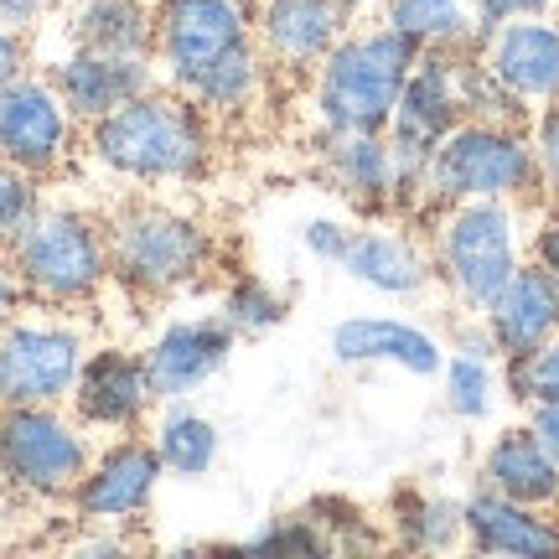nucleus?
<instances>
[{"label": "nucleus", "instance_id": "f257e3e1", "mask_svg": "<svg viewBox=\"0 0 559 559\" xmlns=\"http://www.w3.org/2000/svg\"><path fill=\"white\" fill-rule=\"evenodd\" d=\"M83 151L104 177L130 187H181L213 166V120L177 88H145L140 99L83 124Z\"/></svg>", "mask_w": 559, "mask_h": 559}, {"label": "nucleus", "instance_id": "f03ea898", "mask_svg": "<svg viewBox=\"0 0 559 559\" xmlns=\"http://www.w3.org/2000/svg\"><path fill=\"white\" fill-rule=\"evenodd\" d=\"M109 270L115 285L135 300H171L181 290H198L218 270V234L171 202L130 198L109 218Z\"/></svg>", "mask_w": 559, "mask_h": 559}, {"label": "nucleus", "instance_id": "7ed1b4c3", "mask_svg": "<svg viewBox=\"0 0 559 559\" xmlns=\"http://www.w3.org/2000/svg\"><path fill=\"white\" fill-rule=\"evenodd\" d=\"M415 58L419 47L383 16L373 26H353L311 73V120L321 135L389 130Z\"/></svg>", "mask_w": 559, "mask_h": 559}, {"label": "nucleus", "instance_id": "20e7f679", "mask_svg": "<svg viewBox=\"0 0 559 559\" xmlns=\"http://www.w3.org/2000/svg\"><path fill=\"white\" fill-rule=\"evenodd\" d=\"M11 270H16L26 300H37L47 311H79L104 296V285L115 280L109 270V234L104 218L73 202H41L32 223L5 243Z\"/></svg>", "mask_w": 559, "mask_h": 559}, {"label": "nucleus", "instance_id": "39448f33", "mask_svg": "<svg viewBox=\"0 0 559 559\" xmlns=\"http://www.w3.org/2000/svg\"><path fill=\"white\" fill-rule=\"evenodd\" d=\"M430 260L436 280L461 311H487L498 290L519 275L528 260V234H523L519 202L472 198L430 207Z\"/></svg>", "mask_w": 559, "mask_h": 559}, {"label": "nucleus", "instance_id": "423d86ee", "mask_svg": "<svg viewBox=\"0 0 559 559\" xmlns=\"http://www.w3.org/2000/svg\"><path fill=\"white\" fill-rule=\"evenodd\" d=\"M472 198H498V202H519V207L544 198L528 124L461 120L436 145L430 171H425V207L472 202Z\"/></svg>", "mask_w": 559, "mask_h": 559}, {"label": "nucleus", "instance_id": "0eeeda50", "mask_svg": "<svg viewBox=\"0 0 559 559\" xmlns=\"http://www.w3.org/2000/svg\"><path fill=\"white\" fill-rule=\"evenodd\" d=\"M88 461L94 440L73 409L0 400V481L11 498L68 502Z\"/></svg>", "mask_w": 559, "mask_h": 559}, {"label": "nucleus", "instance_id": "6e6552de", "mask_svg": "<svg viewBox=\"0 0 559 559\" xmlns=\"http://www.w3.org/2000/svg\"><path fill=\"white\" fill-rule=\"evenodd\" d=\"M88 358L79 321L16 311L0 326V400L5 404H68Z\"/></svg>", "mask_w": 559, "mask_h": 559}, {"label": "nucleus", "instance_id": "1a4fd4ad", "mask_svg": "<svg viewBox=\"0 0 559 559\" xmlns=\"http://www.w3.org/2000/svg\"><path fill=\"white\" fill-rule=\"evenodd\" d=\"M254 41V0H160L156 68L166 88H187L202 68Z\"/></svg>", "mask_w": 559, "mask_h": 559}, {"label": "nucleus", "instance_id": "9d476101", "mask_svg": "<svg viewBox=\"0 0 559 559\" xmlns=\"http://www.w3.org/2000/svg\"><path fill=\"white\" fill-rule=\"evenodd\" d=\"M166 477V466H160L156 445L151 436H115L109 445L94 451L88 461V472L79 477L73 487V519L88 528H135L145 513H151V502H156V487Z\"/></svg>", "mask_w": 559, "mask_h": 559}, {"label": "nucleus", "instance_id": "9b49d317", "mask_svg": "<svg viewBox=\"0 0 559 559\" xmlns=\"http://www.w3.org/2000/svg\"><path fill=\"white\" fill-rule=\"evenodd\" d=\"M79 145V120L68 115L52 79L21 73L11 88H0V160L26 177H52L68 166Z\"/></svg>", "mask_w": 559, "mask_h": 559}, {"label": "nucleus", "instance_id": "f8f14e48", "mask_svg": "<svg viewBox=\"0 0 559 559\" xmlns=\"http://www.w3.org/2000/svg\"><path fill=\"white\" fill-rule=\"evenodd\" d=\"M68 404L99 436H135V430H145L151 409L160 404L156 383H151V368H145V353H130V347H88Z\"/></svg>", "mask_w": 559, "mask_h": 559}, {"label": "nucleus", "instance_id": "ddd939ff", "mask_svg": "<svg viewBox=\"0 0 559 559\" xmlns=\"http://www.w3.org/2000/svg\"><path fill=\"white\" fill-rule=\"evenodd\" d=\"M234 347H239V332L218 311H202V317H171L140 353L156 383V400H192L213 373H223Z\"/></svg>", "mask_w": 559, "mask_h": 559}, {"label": "nucleus", "instance_id": "4468645a", "mask_svg": "<svg viewBox=\"0 0 559 559\" xmlns=\"http://www.w3.org/2000/svg\"><path fill=\"white\" fill-rule=\"evenodd\" d=\"M353 32L342 0H254V47L280 73H317V62Z\"/></svg>", "mask_w": 559, "mask_h": 559}, {"label": "nucleus", "instance_id": "2eb2a0df", "mask_svg": "<svg viewBox=\"0 0 559 559\" xmlns=\"http://www.w3.org/2000/svg\"><path fill=\"white\" fill-rule=\"evenodd\" d=\"M52 88L62 94L68 115L79 124L104 120L109 109L140 99L145 88L160 83L156 58H124V52H88V47H68L52 68H47Z\"/></svg>", "mask_w": 559, "mask_h": 559}, {"label": "nucleus", "instance_id": "dca6fc26", "mask_svg": "<svg viewBox=\"0 0 559 559\" xmlns=\"http://www.w3.org/2000/svg\"><path fill=\"white\" fill-rule=\"evenodd\" d=\"M481 58L534 115L544 104H559V11L498 21L481 41Z\"/></svg>", "mask_w": 559, "mask_h": 559}, {"label": "nucleus", "instance_id": "f3484780", "mask_svg": "<svg viewBox=\"0 0 559 559\" xmlns=\"http://www.w3.org/2000/svg\"><path fill=\"white\" fill-rule=\"evenodd\" d=\"M326 347L342 368H400L415 379H440L445 362V342L404 317H342Z\"/></svg>", "mask_w": 559, "mask_h": 559}, {"label": "nucleus", "instance_id": "a211bd4d", "mask_svg": "<svg viewBox=\"0 0 559 559\" xmlns=\"http://www.w3.org/2000/svg\"><path fill=\"white\" fill-rule=\"evenodd\" d=\"M466 519V549L487 559H544L559 555V519L555 508L502 498L492 487H472L461 498Z\"/></svg>", "mask_w": 559, "mask_h": 559}, {"label": "nucleus", "instance_id": "6ab92c4d", "mask_svg": "<svg viewBox=\"0 0 559 559\" xmlns=\"http://www.w3.org/2000/svg\"><path fill=\"white\" fill-rule=\"evenodd\" d=\"M342 270L358 280L362 290L389 300H415L436 285L430 243L409 234V228H400V223H362V228H353Z\"/></svg>", "mask_w": 559, "mask_h": 559}, {"label": "nucleus", "instance_id": "aec40b11", "mask_svg": "<svg viewBox=\"0 0 559 559\" xmlns=\"http://www.w3.org/2000/svg\"><path fill=\"white\" fill-rule=\"evenodd\" d=\"M321 171H326V181H332V192L353 202L362 218L400 213V171H394L389 130L321 135Z\"/></svg>", "mask_w": 559, "mask_h": 559}, {"label": "nucleus", "instance_id": "412c9836", "mask_svg": "<svg viewBox=\"0 0 559 559\" xmlns=\"http://www.w3.org/2000/svg\"><path fill=\"white\" fill-rule=\"evenodd\" d=\"M487 332L498 342V358L534 353L549 337H559V285L534 260L519 264V275L498 290V300L481 311Z\"/></svg>", "mask_w": 559, "mask_h": 559}, {"label": "nucleus", "instance_id": "4be33fe9", "mask_svg": "<svg viewBox=\"0 0 559 559\" xmlns=\"http://www.w3.org/2000/svg\"><path fill=\"white\" fill-rule=\"evenodd\" d=\"M477 487H492L502 498L534 502V508H555L559 502V456L544 451L539 436H534L528 425H502L477 461Z\"/></svg>", "mask_w": 559, "mask_h": 559}, {"label": "nucleus", "instance_id": "5701e85b", "mask_svg": "<svg viewBox=\"0 0 559 559\" xmlns=\"http://www.w3.org/2000/svg\"><path fill=\"white\" fill-rule=\"evenodd\" d=\"M383 21L419 52H481L487 32L498 26L487 0H389Z\"/></svg>", "mask_w": 559, "mask_h": 559}, {"label": "nucleus", "instance_id": "b1692460", "mask_svg": "<svg viewBox=\"0 0 559 559\" xmlns=\"http://www.w3.org/2000/svg\"><path fill=\"white\" fill-rule=\"evenodd\" d=\"M68 47L156 58V0H79L68 11Z\"/></svg>", "mask_w": 559, "mask_h": 559}, {"label": "nucleus", "instance_id": "393cba45", "mask_svg": "<svg viewBox=\"0 0 559 559\" xmlns=\"http://www.w3.org/2000/svg\"><path fill=\"white\" fill-rule=\"evenodd\" d=\"M389 539L409 549V555H451L466 544V519H461V498L451 492H430V487H400L389 498Z\"/></svg>", "mask_w": 559, "mask_h": 559}, {"label": "nucleus", "instance_id": "a878e982", "mask_svg": "<svg viewBox=\"0 0 559 559\" xmlns=\"http://www.w3.org/2000/svg\"><path fill=\"white\" fill-rule=\"evenodd\" d=\"M145 436L156 445L166 477H181V481L207 477L223 456V436H218V425H213V415H202L198 404H187V400H160V415L151 419Z\"/></svg>", "mask_w": 559, "mask_h": 559}, {"label": "nucleus", "instance_id": "bb28decb", "mask_svg": "<svg viewBox=\"0 0 559 559\" xmlns=\"http://www.w3.org/2000/svg\"><path fill=\"white\" fill-rule=\"evenodd\" d=\"M264 73H270V62H264V52L249 41L239 52L218 58L213 68H202L198 79L187 83V88H177V94H187L207 120H228V115H243V109L264 94Z\"/></svg>", "mask_w": 559, "mask_h": 559}, {"label": "nucleus", "instance_id": "cd10ccee", "mask_svg": "<svg viewBox=\"0 0 559 559\" xmlns=\"http://www.w3.org/2000/svg\"><path fill=\"white\" fill-rule=\"evenodd\" d=\"M456 99H461V120L534 124V109H528V104H523L492 68H487L481 52H456Z\"/></svg>", "mask_w": 559, "mask_h": 559}, {"label": "nucleus", "instance_id": "c85d7f7f", "mask_svg": "<svg viewBox=\"0 0 559 559\" xmlns=\"http://www.w3.org/2000/svg\"><path fill=\"white\" fill-rule=\"evenodd\" d=\"M440 389H445V409H451L461 425H481V419L498 409V394H502L498 358H477V353H456V347H445V362H440Z\"/></svg>", "mask_w": 559, "mask_h": 559}, {"label": "nucleus", "instance_id": "c756f323", "mask_svg": "<svg viewBox=\"0 0 559 559\" xmlns=\"http://www.w3.org/2000/svg\"><path fill=\"white\" fill-rule=\"evenodd\" d=\"M218 317L239 332V342L270 337V332L285 326V317H290V296H285L280 285H270L264 275H234L218 296Z\"/></svg>", "mask_w": 559, "mask_h": 559}, {"label": "nucleus", "instance_id": "7c9ffc66", "mask_svg": "<svg viewBox=\"0 0 559 559\" xmlns=\"http://www.w3.org/2000/svg\"><path fill=\"white\" fill-rule=\"evenodd\" d=\"M502 394L528 409L539 400H559V337H549L534 353H519V358H502Z\"/></svg>", "mask_w": 559, "mask_h": 559}, {"label": "nucleus", "instance_id": "2f4dec72", "mask_svg": "<svg viewBox=\"0 0 559 559\" xmlns=\"http://www.w3.org/2000/svg\"><path fill=\"white\" fill-rule=\"evenodd\" d=\"M243 549H270V555H326L332 539H326V528L317 523V513L306 508V513H285V519H270L260 534H249Z\"/></svg>", "mask_w": 559, "mask_h": 559}, {"label": "nucleus", "instance_id": "473e14b6", "mask_svg": "<svg viewBox=\"0 0 559 559\" xmlns=\"http://www.w3.org/2000/svg\"><path fill=\"white\" fill-rule=\"evenodd\" d=\"M37 207H41L37 177H26V171H16V166H5V160H0V249L16 239L26 223H32Z\"/></svg>", "mask_w": 559, "mask_h": 559}, {"label": "nucleus", "instance_id": "72a5a7b5", "mask_svg": "<svg viewBox=\"0 0 559 559\" xmlns=\"http://www.w3.org/2000/svg\"><path fill=\"white\" fill-rule=\"evenodd\" d=\"M528 135H534V156H539L544 202L559 207V104H544L534 115V124H528Z\"/></svg>", "mask_w": 559, "mask_h": 559}, {"label": "nucleus", "instance_id": "f704fd0d", "mask_svg": "<svg viewBox=\"0 0 559 559\" xmlns=\"http://www.w3.org/2000/svg\"><path fill=\"white\" fill-rule=\"evenodd\" d=\"M300 243H306V254L321 264H337L347 260V243H353V223L342 218H306V228H300Z\"/></svg>", "mask_w": 559, "mask_h": 559}, {"label": "nucleus", "instance_id": "c9c22d12", "mask_svg": "<svg viewBox=\"0 0 559 559\" xmlns=\"http://www.w3.org/2000/svg\"><path fill=\"white\" fill-rule=\"evenodd\" d=\"M528 260L559 285V207L539 213V223L528 228Z\"/></svg>", "mask_w": 559, "mask_h": 559}, {"label": "nucleus", "instance_id": "e433bc0d", "mask_svg": "<svg viewBox=\"0 0 559 559\" xmlns=\"http://www.w3.org/2000/svg\"><path fill=\"white\" fill-rule=\"evenodd\" d=\"M451 347H456V353H477V358H498V342H492V332H487L481 311H466V317L456 321V332H451ZM498 362H502V358H498Z\"/></svg>", "mask_w": 559, "mask_h": 559}, {"label": "nucleus", "instance_id": "4c0bfd02", "mask_svg": "<svg viewBox=\"0 0 559 559\" xmlns=\"http://www.w3.org/2000/svg\"><path fill=\"white\" fill-rule=\"evenodd\" d=\"M26 62H32V52H26V32L0 26V88H11V83L26 73Z\"/></svg>", "mask_w": 559, "mask_h": 559}, {"label": "nucleus", "instance_id": "58836bf2", "mask_svg": "<svg viewBox=\"0 0 559 559\" xmlns=\"http://www.w3.org/2000/svg\"><path fill=\"white\" fill-rule=\"evenodd\" d=\"M523 425L539 436V445L549 451V456H559V400H539L523 409Z\"/></svg>", "mask_w": 559, "mask_h": 559}, {"label": "nucleus", "instance_id": "ea45409f", "mask_svg": "<svg viewBox=\"0 0 559 559\" xmlns=\"http://www.w3.org/2000/svg\"><path fill=\"white\" fill-rule=\"evenodd\" d=\"M47 5H52V0H0V26H11V32H32V26L47 16Z\"/></svg>", "mask_w": 559, "mask_h": 559}, {"label": "nucleus", "instance_id": "a19ab883", "mask_svg": "<svg viewBox=\"0 0 559 559\" xmlns=\"http://www.w3.org/2000/svg\"><path fill=\"white\" fill-rule=\"evenodd\" d=\"M21 306H26V290H21V280H16V270H11V254L0 249V326L16 317Z\"/></svg>", "mask_w": 559, "mask_h": 559}, {"label": "nucleus", "instance_id": "79ce46f5", "mask_svg": "<svg viewBox=\"0 0 559 559\" xmlns=\"http://www.w3.org/2000/svg\"><path fill=\"white\" fill-rule=\"evenodd\" d=\"M492 21H508V16H555L559 0H487Z\"/></svg>", "mask_w": 559, "mask_h": 559}, {"label": "nucleus", "instance_id": "37998d69", "mask_svg": "<svg viewBox=\"0 0 559 559\" xmlns=\"http://www.w3.org/2000/svg\"><path fill=\"white\" fill-rule=\"evenodd\" d=\"M342 5H347V16L358 21V16H383V5H389V0H342Z\"/></svg>", "mask_w": 559, "mask_h": 559}, {"label": "nucleus", "instance_id": "c03bdc74", "mask_svg": "<svg viewBox=\"0 0 559 559\" xmlns=\"http://www.w3.org/2000/svg\"><path fill=\"white\" fill-rule=\"evenodd\" d=\"M0 513H5V481H0Z\"/></svg>", "mask_w": 559, "mask_h": 559}, {"label": "nucleus", "instance_id": "a18cd8bd", "mask_svg": "<svg viewBox=\"0 0 559 559\" xmlns=\"http://www.w3.org/2000/svg\"><path fill=\"white\" fill-rule=\"evenodd\" d=\"M555 519H559V502H555Z\"/></svg>", "mask_w": 559, "mask_h": 559}, {"label": "nucleus", "instance_id": "49530a36", "mask_svg": "<svg viewBox=\"0 0 559 559\" xmlns=\"http://www.w3.org/2000/svg\"><path fill=\"white\" fill-rule=\"evenodd\" d=\"M156 5H160V0H156Z\"/></svg>", "mask_w": 559, "mask_h": 559}]
</instances>
